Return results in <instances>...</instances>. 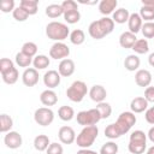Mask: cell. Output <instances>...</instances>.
<instances>
[{
    "mask_svg": "<svg viewBox=\"0 0 154 154\" xmlns=\"http://www.w3.org/2000/svg\"><path fill=\"white\" fill-rule=\"evenodd\" d=\"M146 148H147V144H132V143L128 144V149L131 154H143Z\"/></svg>",
    "mask_w": 154,
    "mask_h": 154,
    "instance_id": "44",
    "label": "cell"
},
{
    "mask_svg": "<svg viewBox=\"0 0 154 154\" xmlns=\"http://www.w3.org/2000/svg\"><path fill=\"white\" fill-rule=\"evenodd\" d=\"M89 96L90 99L96 102V103H100V102H103L106 96H107V91L105 89V87L100 85V84H95L90 88L89 90Z\"/></svg>",
    "mask_w": 154,
    "mask_h": 154,
    "instance_id": "15",
    "label": "cell"
},
{
    "mask_svg": "<svg viewBox=\"0 0 154 154\" xmlns=\"http://www.w3.org/2000/svg\"><path fill=\"white\" fill-rule=\"evenodd\" d=\"M14 0H1L0 1V10L4 13H8V12H13L14 11Z\"/></svg>",
    "mask_w": 154,
    "mask_h": 154,
    "instance_id": "43",
    "label": "cell"
},
{
    "mask_svg": "<svg viewBox=\"0 0 154 154\" xmlns=\"http://www.w3.org/2000/svg\"><path fill=\"white\" fill-rule=\"evenodd\" d=\"M4 143L10 149H17L22 146L23 138L19 132L17 131H8L4 137Z\"/></svg>",
    "mask_w": 154,
    "mask_h": 154,
    "instance_id": "9",
    "label": "cell"
},
{
    "mask_svg": "<svg viewBox=\"0 0 154 154\" xmlns=\"http://www.w3.org/2000/svg\"><path fill=\"white\" fill-rule=\"evenodd\" d=\"M118 153V144L113 141L106 142L100 148V154H117Z\"/></svg>",
    "mask_w": 154,
    "mask_h": 154,
    "instance_id": "37",
    "label": "cell"
},
{
    "mask_svg": "<svg viewBox=\"0 0 154 154\" xmlns=\"http://www.w3.org/2000/svg\"><path fill=\"white\" fill-rule=\"evenodd\" d=\"M70 41H71V43L72 45H76V46H79V45H82L83 42H84V40H85V34H84V31L83 30H81V29H75V30H72L71 32H70Z\"/></svg>",
    "mask_w": 154,
    "mask_h": 154,
    "instance_id": "31",
    "label": "cell"
},
{
    "mask_svg": "<svg viewBox=\"0 0 154 154\" xmlns=\"http://www.w3.org/2000/svg\"><path fill=\"white\" fill-rule=\"evenodd\" d=\"M148 63H149V65H150V66H153V67H154V52L149 54V57H148Z\"/></svg>",
    "mask_w": 154,
    "mask_h": 154,
    "instance_id": "52",
    "label": "cell"
},
{
    "mask_svg": "<svg viewBox=\"0 0 154 154\" xmlns=\"http://www.w3.org/2000/svg\"><path fill=\"white\" fill-rule=\"evenodd\" d=\"M49 144H51V142H49V138L47 135H37L34 138V148L38 152L47 150Z\"/></svg>",
    "mask_w": 154,
    "mask_h": 154,
    "instance_id": "21",
    "label": "cell"
},
{
    "mask_svg": "<svg viewBox=\"0 0 154 154\" xmlns=\"http://www.w3.org/2000/svg\"><path fill=\"white\" fill-rule=\"evenodd\" d=\"M76 154H100V153H97V152H95V150H91V149L87 148V149H79Z\"/></svg>",
    "mask_w": 154,
    "mask_h": 154,
    "instance_id": "50",
    "label": "cell"
},
{
    "mask_svg": "<svg viewBox=\"0 0 154 154\" xmlns=\"http://www.w3.org/2000/svg\"><path fill=\"white\" fill-rule=\"evenodd\" d=\"M60 5H61V7H63L64 12H69V11L78 10L77 2H76V1H73V0H65V1H63Z\"/></svg>",
    "mask_w": 154,
    "mask_h": 154,
    "instance_id": "45",
    "label": "cell"
},
{
    "mask_svg": "<svg viewBox=\"0 0 154 154\" xmlns=\"http://www.w3.org/2000/svg\"><path fill=\"white\" fill-rule=\"evenodd\" d=\"M136 41H137L136 35L130 31H124L119 36V45L123 48H132V46L135 45Z\"/></svg>",
    "mask_w": 154,
    "mask_h": 154,
    "instance_id": "20",
    "label": "cell"
},
{
    "mask_svg": "<svg viewBox=\"0 0 154 154\" xmlns=\"http://www.w3.org/2000/svg\"><path fill=\"white\" fill-rule=\"evenodd\" d=\"M118 5L117 0H101L99 2V11L101 14H103L105 17H107L108 14H113L116 7Z\"/></svg>",
    "mask_w": 154,
    "mask_h": 154,
    "instance_id": "19",
    "label": "cell"
},
{
    "mask_svg": "<svg viewBox=\"0 0 154 154\" xmlns=\"http://www.w3.org/2000/svg\"><path fill=\"white\" fill-rule=\"evenodd\" d=\"M19 6L22 8H24L29 13V16H32V14H36V12H37L38 1L37 0H22L19 2Z\"/></svg>",
    "mask_w": 154,
    "mask_h": 154,
    "instance_id": "28",
    "label": "cell"
},
{
    "mask_svg": "<svg viewBox=\"0 0 154 154\" xmlns=\"http://www.w3.org/2000/svg\"><path fill=\"white\" fill-rule=\"evenodd\" d=\"M77 123L79 125L84 126H90V125H96L101 120L100 112L96 108H90L88 111H81L76 116Z\"/></svg>",
    "mask_w": 154,
    "mask_h": 154,
    "instance_id": "5",
    "label": "cell"
},
{
    "mask_svg": "<svg viewBox=\"0 0 154 154\" xmlns=\"http://www.w3.org/2000/svg\"><path fill=\"white\" fill-rule=\"evenodd\" d=\"M142 6L154 10V0H142Z\"/></svg>",
    "mask_w": 154,
    "mask_h": 154,
    "instance_id": "49",
    "label": "cell"
},
{
    "mask_svg": "<svg viewBox=\"0 0 154 154\" xmlns=\"http://www.w3.org/2000/svg\"><path fill=\"white\" fill-rule=\"evenodd\" d=\"M34 120L41 126H48L54 120V112L49 107H40L34 113Z\"/></svg>",
    "mask_w": 154,
    "mask_h": 154,
    "instance_id": "7",
    "label": "cell"
},
{
    "mask_svg": "<svg viewBox=\"0 0 154 154\" xmlns=\"http://www.w3.org/2000/svg\"><path fill=\"white\" fill-rule=\"evenodd\" d=\"M64 19L67 24H76L79 22L81 19V13L78 10L75 11H69V12H64Z\"/></svg>",
    "mask_w": 154,
    "mask_h": 154,
    "instance_id": "35",
    "label": "cell"
},
{
    "mask_svg": "<svg viewBox=\"0 0 154 154\" xmlns=\"http://www.w3.org/2000/svg\"><path fill=\"white\" fill-rule=\"evenodd\" d=\"M46 16L49 17V18H58L60 16H64V10L61 7V5L59 4H52V5H48L46 7Z\"/></svg>",
    "mask_w": 154,
    "mask_h": 154,
    "instance_id": "27",
    "label": "cell"
},
{
    "mask_svg": "<svg viewBox=\"0 0 154 154\" xmlns=\"http://www.w3.org/2000/svg\"><path fill=\"white\" fill-rule=\"evenodd\" d=\"M144 118H146V122H147V123L154 125V106L147 108V111H146V113H144Z\"/></svg>",
    "mask_w": 154,
    "mask_h": 154,
    "instance_id": "47",
    "label": "cell"
},
{
    "mask_svg": "<svg viewBox=\"0 0 154 154\" xmlns=\"http://www.w3.org/2000/svg\"><path fill=\"white\" fill-rule=\"evenodd\" d=\"M114 124L118 128L119 132L122 135H124V134L129 132L130 129L136 124V116L132 112H128V111L122 112Z\"/></svg>",
    "mask_w": 154,
    "mask_h": 154,
    "instance_id": "6",
    "label": "cell"
},
{
    "mask_svg": "<svg viewBox=\"0 0 154 154\" xmlns=\"http://www.w3.org/2000/svg\"><path fill=\"white\" fill-rule=\"evenodd\" d=\"M22 52L31 58H35L36 57V53H37V45L34 43V42H25L23 46H22Z\"/></svg>",
    "mask_w": 154,
    "mask_h": 154,
    "instance_id": "38",
    "label": "cell"
},
{
    "mask_svg": "<svg viewBox=\"0 0 154 154\" xmlns=\"http://www.w3.org/2000/svg\"><path fill=\"white\" fill-rule=\"evenodd\" d=\"M38 71L35 67H28L22 75V82L26 87H34L38 82Z\"/></svg>",
    "mask_w": 154,
    "mask_h": 154,
    "instance_id": "11",
    "label": "cell"
},
{
    "mask_svg": "<svg viewBox=\"0 0 154 154\" xmlns=\"http://www.w3.org/2000/svg\"><path fill=\"white\" fill-rule=\"evenodd\" d=\"M49 64H51V60L45 54H37L32 60V65L36 70H45L49 66Z\"/></svg>",
    "mask_w": 154,
    "mask_h": 154,
    "instance_id": "24",
    "label": "cell"
},
{
    "mask_svg": "<svg viewBox=\"0 0 154 154\" xmlns=\"http://www.w3.org/2000/svg\"><path fill=\"white\" fill-rule=\"evenodd\" d=\"M144 99L148 102L154 103V87H147L144 90Z\"/></svg>",
    "mask_w": 154,
    "mask_h": 154,
    "instance_id": "48",
    "label": "cell"
},
{
    "mask_svg": "<svg viewBox=\"0 0 154 154\" xmlns=\"http://www.w3.org/2000/svg\"><path fill=\"white\" fill-rule=\"evenodd\" d=\"M1 78H2L4 83L11 85V84H14V83L18 81V78H19V72H18V70H17L16 67H13L11 71H8V72L1 75Z\"/></svg>",
    "mask_w": 154,
    "mask_h": 154,
    "instance_id": "33",
    "label": "cell"
},
{
    "mask_svg": "<svg viewBox=\"0 0 154 154\" xmlns=\"http://www.w3.org/2000/svg\"><path fill=\"white\" fill-rule=\"evenodd\" d=\"M140 16H141L142 20L152 22V20L154 19V10H152V8H149V7H146V6H141Z\"/></svg>",
    "mask_w": 154,
    "mask_h": 154,
    "instance_id": "41",
    "label": "cell"
},
{
    "mask_svg": "<svg viewBox=\"0 0 154 154\" xmlns=\"http://www.w3.org/2000/svg\"><path fill=\"white\" fill-rule=\"evenodd\" d=\"M13 67H14V64H13V61L11 59H8V58L0 59V72H1V75L11 71Z\"/></svg>",
    "mask_w": 154,
    "mask_h": 154,
    "instance_id": "42",
    "label": "cell"
},
{
    "mask_svg": "<svg viewBox=\"0 0 154 154\" xmlns=\"http://www.w3.org/2000/svg\"><path fill=\"white\" fill-rule=\"evenodd\" d=\"M129 143H132V144H147V135L142 130H135L130 135Z\"/></svg>",
    "mask_w": 154,
    "mask_h": 154,
    "instance_id": "26",
    "label": "cell"
},
{
    "mask_svg": "<svg viewBox=\"0 0 154 154\" xmlns=\"http://www.w3.org/2000/svg\"><path fill=\"white\" fill-rule=\"evenodd\" d=\"M136 54H146L149 51V43L146 38H138L131 48Z\"/></svg>",
    "mask_w": 154,
    "mask_h": 154,
    "instance_id": "29",
    "label": "cell"
},
{
    "mask_svg": "<svg viewBox=\"0 0 154 154\" xmlns=\"http://www.w3.org/2000/svg\"><path fill=\"white\" fill-rule=\"evenodd\" d=\"M140 64H141V60L136 54H130L124 60V67L128 71H137L140 67Z\"/></svg>",
    "mask_w": 154,
    "mask_h": 154,
    "instance_id": "22",
    "label": "cell"
},
{
    "mask_svg": "<svg viewBox=\"0 0 154 154\" xmlns=\"http://www.w3.org/2000/svg\"><path fill=\"white\" fill-rule=\"evenodd\" d=\"M147 137L149 138L150 142L154 143V126H152V128L149 129V131H148V134H147Z\"/></svg>",
    "mask_w": 154,
    "mask_h": 154,
    "instance_id": "51",
    "label": "cell"
},
{
    "mask_svg": "<svg viewBox=\"0 0 154 154\" xmlns=\"http://www.w3.org/2000/svg\"><path fill=\"white\" fill-rule=\"evenodd\" d=\"M12 16H13V18H14L17 22H24V20L28 19L29 13H28L24 8H22L20 6H18V7H16L14 11L12 12Z\"/></svg>",
    "mask_w": 154,
    "mask_h": 154,
    "instance_id": "40",
    "label": "cell"
},
{
    "mask_svg": "<svg viewBox=\"0 0 154 154\" xmlns=\"http://www.w3.org/2000/svg\"><path fill=\"white\" fill-rule=\"evenodd\" d=\"M146 154H154V146H152L150 148H148V150L146 152Z\"/></svg>",
    "mask_w": 154,
    "mask_h": 154,
    "instance_id": "53",
    "label": "cell"
},
{
    "mask_svg": "<svg viewBox=\"0 0 154 154\" xmlns=\"http://www.w3.org/2000/svg\"><path fill=\"white\" fill-rule=\"evenodd\" d=\"M61 76L57 70H48L43 75V83L48 89H54L60 84Z\"/></svg>",
    "mask_w": 154,
    "mask_h": 154,
    "instance_id": "12",
    "label": "cell"
},
{
    "mask_svg": "<svg viewBox=\"0 0 154 154\" xmlns=\"http://www.w3.org/2000/svg\"><path fill=\"white\" fill-rule=\"evenodd\" d=\"M130 108L132 113H142L144 111H147L148 108V101L142 97V96H137L135 99L131 100L130 102Z\"/></svg>",
    "mask_w": 154,
    "mask_h": 154,
    "instance_id": "18",
    "label": "cell"
},
{
    "mask_svg": "<svg viewBox=\"0 0 154 154\" xmlns=\"http://www.w3.org/2000/svg\"><path fill=\"white\" fill-rule=\"evenodd\" d=\"M142 25H143V23H142V18H141L140 13H136V12L131 13L130 17H129V20H128L129 31L136 35L138 31H141Z\"/></svg>",
    "mask_w": 154,
    "mask_h": 154,
    "instance_id": "17",
    "label": "cell"
},
{
    "mask_svg": "<svg viewBox=\"0 0 154 154\" xmlns=\"http://www.w3.org/2000/svg\"><path fill=\"white\" fill-rule=\"evenodd\" d=\"M129 17H130V13H129V10L122 7V8H118L113 12L112 14V19L114 23H118V24H124L125 22L129 20Z\"/></svg>",
    "mask_w": 154,
    "mask_h": 154,
    "instance_id": "23",
    "label": "cell"
},
{
    "mask_svg": "<svg viewBox=\"0 0 154 154\" xmlns=\"http://www.w3.org/2000/svg\"><path fill=\"white\" fill-rule=\"evenodd\" d=\"M46 152H47V154H63L64 149H63L61 144H59L58 142H53L49 144V147Z\"/></svg>",
    "mask_w": 154,
    "mask_h": 154,
    "instance_id": "46",
    "label": "cell"
},
{
    "mask_svg": "<svg viewBox=\"0 0 154 154\" xmlns=\"http://www.w3.org/2000/svg\"><path fill=\"white\" fill-rule=\"evenodd\" d=\"M114 29V22L109 17H102L97 20H94L88 26V32L94 40H101L105 36L109 35Z\"/></svg>",
    "mask_w": 154,
    "mask_h": 154,
    "instance_id": "1",
    "label": "cell"
},
{
    "mask_svg": "<svg viewBox=\"0 0 154 154\" xmlns=\"http://www.w3.org/2000/svg\"><path fill=\"white\" fill-rule=\"evenodd\" d=\"M12 126H13V119L6 113L0 114V132L7 134L8 131H11Z\"/></svg>",
    "mask_w": 154,
    "mask_h": 154,
    "instance_id": "25",
    "label": "cell"
},
{
    "mask_svg": "<svg viewBox=\"0 0 154 154\" xmlns=\"http://www.w3.org/2000/svg\"><path fill=\"white\" fill-rule=\"evenodd\" d=\"M58 116L61 120L64 122H70L75 117V111L72 107L70 106H61L59 109H58Z\"/></svg>",
    "mask_w": 154,
    "mask_h": 154,
    "instance_id": "30",
    "label": "cell"
},
{
    "mask_svg": "<svg viewBox=\"0 0 154 154\" xmlns=\"http://www.w3.org/2000/svg\"><path fill=\"white\" fill-rule=\"evenodd\" d=\"M99 135V129L96 125H90V126H84L81 132L76 137V143L81 149H87L91 147Z\"/></svg>",
    "mask_w": 154,
    "mask_h": 154,
    "instance_id": "3",
    "label": "cell"
},
{
    "mask_svg": "<svg viewBox=\"0 0 154 154\" xmlns=\"http://www.w3.org/2000/svg\"><path fill=\"white\" fill-rule=\"evenodd\" d=\"M46 35L48 38H51L53 41L61 42L65 38H67V36H70V29L65 23L54 20V22H51L47 24Z\"/></svg>",
    "mask_w": 154,
    "mask_h": 154,
    "instance_id": "2",
    "label": "cell"
},
{
    "mask_svg": "<svg viewBox=\"0 0 154 154\" xmlns=\"http://www.w3.org/2000/svg\"><path fill=\"white\" fill-rule=\"evenodd\" d=\"M75 61L72 59H64L59 63V66H58V72L60 73L61 77H70L73 72H75Z\"/></svg>",
    "mask_w": 154,
    "mask_h": 154,
    "instance_id": "13",
    "label": "cell"
},
{
    "mask_svg": "<svg viewBox=\"0 0 154 154\" xmlns=\"http://www.w3.org/2000/svg\"><path fill=\"white\" fill-rule=\"evenodd\" d=\"M135 82L138 87L147 88V87H149V84L152 82V73L144 69L137 70L135 73Z\"/></svg>",
    "mask_w": 154,
    "mask_h": 154,
    "instance_id": "14",
    "label": "cell"
},
{
    "mask_svg": "<svg viewBox=\"0 0 154 154\" xmlns=\"http://www.w3.org/2000/svg\"><path fill=\"white\" fill-rule=\"evenodd\" d=\"M70 48L64 42H55L49 48V57L55 60H64L69 57Z\"/></svg>",
    "mask_w": 154,
    "mask_h": 154,
    "instance_id": "8",
    "label": "cell"
},
{
    "mask_svg": "<svg viewBox=\"0 0 154 154\" xmlns=\"http://www.w3.org/2000/svg\"><path fill=\"white\" fill-rule=\"evenodd\" d=\"M32 60H34V59H32L31 57L24 54L22 51L18 52V53L16 54V58H14V61H16V64H17L19 67H26V69H28V66H30V64H32Z\"/></svg>",
    "mask_w": 154,
    "mask_h": 154,
    "instance_id": "32",
    "label": "cell"
},
{
    "mask_svg": "<svg viewBox=\"0 0 154 154\" xmlns=\"http://www.w3.org/2000/svg\"><path fill=\"white\" fill-rule=\"evenodd\" d=\"M142 35L146 38H153L154 37V23L153 22H146L141 28Z\"/></svg>",
    "mask_w": 154,
    "mask_h": 154,
    "instance_id": "39",
    "label": "cell"
},
{
    "mask_svg": "<svg viewBox=\"0 0 154 154\" xmlns=\"http://www.w3.org/2000/svg\"><path fill=\"white\" fill-rule=\"evenodd\" d=\"M40 101L47 107L54 106L58 102V95L53 89H46L40 94Z\"/></svg>",
    "mask_w": 154,
    "mask_h": 154,
    "instance_id": "16",
    "label": "cell"
},
{
    "mask_svg": "<svg viewBox=\"0 0 154 154\" xmlns=\"http://www.w3.org/2000/svg\"><path fill=\"white\" fill-rule=\"evenodd\" d=\"M58 137L60 140L61 143L64 144H72L73 142H76V132L71 126H61L58 131Z\"/></svg>",
    "mask_w": 154,
    "mask_h": 154,
    "instance_id": "10",
    "label": "cell"
},
{
    "mask_svg": "<svg viewBox=\"0 0 154 154\" xmlns=\"http://www.w3.org/2000/svg\"><path fill=\"white\" fill-rule=\"evenodd\" d=\"M105 136L107 138H109V140H116V138L120 137L122 134L119 132V130L116 126V124L112 123V124H109V125L106 126V129H105Z\"/></svg>",
    "mask_w": 154,
    "mask_h": 154,
    "instance_id": "36",
    "label": "cell"
},
{
    "mask_svg": "<svg viewBox=\"0 0 154 154\" xmlns=\"http://www.w3.org/2000/svg\"><path fill=\"white\" fill-rule=\"evenodd\" d=\"M95 108L100 112L101 119H107V118L111 116V113H112V107H111V105H109L108 102H105V101L97 103Z\"/></svg>",
    "mask_w": 154,
    "mask_h": 154,
    "instance_id": "34",
    "label": "cell"
},
{
    "mask_svg": "<svg viewBox=\"0 0 154 154\" xmlns=\"http://www.w3.org/2000/svg\"><path fill=\"white\" fill-rule=\"evenodd\" d=\"M87 93H88V88L83 81H75L66 89V96L72 102H81L87 95Z\"/></svg>",
    "mask_w": 154,
    "mask_h": 154,
    "instance_id": "4",
    "label": "cell"
}]
</instances>
